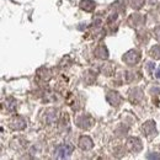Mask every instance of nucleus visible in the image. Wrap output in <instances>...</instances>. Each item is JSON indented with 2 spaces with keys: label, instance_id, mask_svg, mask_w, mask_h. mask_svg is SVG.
I'll use <instances>...</instances> for the list:
<instances>
[{
  "label": "nucleus",
  "instance_id": "f257e3e1",
  "mask_svg": "<svg viewBox=\"0 0 160 160\" xmlns=\"http://www.w3.org/2000/svg\"><path fill=\"white\" fill-rule=\"evenodd\" d=\"M123 62L128 65H134L140 60V52L137 49H131L123 54Z\"/></svg>",
  "mask_w": 160,
  "mask_h": 160
},
{
  "label": "nucleus",
  "instance_id": "f03ea898",
  "mask_svg": "<svg viewBox=\"0 0 160 160\" xmlns=\"http://www.w3.org/2000/svg\"><path fill=\"white\" fill-rule=\"evenodd\" d=\"M73 150H74V147L72 144H62L56 149V158L65 159L73 153Z\"/></svg>",
  "mask_w": 160,
  "mask_h": 160
},
{
  "label": "nucleus",
  "instance_id": "7ed1b4c3",
  "mask_svg": "<svg viewBox=\"0 0 160 160\" xmlns=\"http://www.w3.org/2000/svg\"><path fill=\"white\" fill-rule=\"evenodd\" d=\"M127 147L131 152L133 153H139L140 150L143 149V144H142V140L137 137H131L127 139Z\"/></svg>",
  "mask_w": 160,
  "mask_h": 160
},
{
  "label": "nucleus",
  "instance_id": "20e7f679",
  "mask_svg": "<svg viewBox=\"0 0 160 160\" xmlns=\"http://www.w3.org/2000/svg\"><path fill=\"white\" fill-rule=\"evenodd\" d=\"M77 124L81 129H90L94 126V118L89 115H84L77 120Z\"/></svg>",
  "mask_w": 160,
  "mask_h": 160
},
{
  "label": "nucleus",
  "instance_id": "39448f33",
  "mask_svg": "<svg viewBox=\"0 0 160 160\" xmlns=\"http://www.w3.org/2000/svg\"><path fill=\"white\" fill-rule=\"evenodd\" d=\"M106 100L107 102L111 105V106H118L121 103V101H122V98H121V95L117 92V91H108L107 92V95H106Z\"/></svg>",
  "mask_w": 160,
  "mask_h": 160
},
{
  "label": "nucleus",
  "instance_id": "423d86ee",
  "mask_svg": "<svg viewBox=\"0 0 160 160\" xmlns=\"http://www.w3.org/2000/svg\"><path fill=\"white\" fill-rule=\"evenodd\" d=\"M78 144H79V147L82 150H90V149H92V147H94V142H92V139H91L90 137H88V136L80 137Z\"/></svg>",
  "mask_w": 160,
  "mask_h": 160
},
{
  "label": "nucleus",
  "instance_id": "0eeeda50",
  "mask_svg": "<svg viewBox=\"0 0 160 160\" xmlns=\"http://www.w3.org/2000/svg\"><path fill=\"white\" fill-rule=\"evenodd\" d=\"M143 132L149 137V136H155L157 129H155V122L154 121H147L143 126Z\"/></svg>",
  "mask_w": 160,
  "mask_h": 160
},
{
  "label": "nucleus",
  "instance_id": "6e6552de",
  "mask_svg": "<svg viewBox=\"0 0 160 160\" xmlns=\"http://www.w3.org/2000/svg\"><path fill=\"white\" fill-rule=\"evenodd\" d=\"M10 126H11L12 129L21 131V129H23V128L26 127V120H25L23 117H21V116H18L16 118H14V120L11 121Z\"/></svg>",
  "mask_w": 160,
  "mask_h": 160
},
{
  "label": "nucleus",
  "instance_id": "1a4fd4ad",
  "mask_svg": "<svg viewBox=\"0 0 160 160\" xmlns=\"http://www.w3.org/2000/svg\"><path fill=\"white\" fill-rule=\"evenodd\" d=\"M143 99V92H142V90L138 89V88H134L133 90H131V92H129V100L132 103H138L140 102Z\"/></svg>",
  "mask_w": 160,
  "mask_h": 160
},
{
  "label": "nucleus",
  "instance_id": "9d476101",
  "mask_svg": "<svg viewBox=\"0 0 160 160\" xmlns=\"http://www.w3.org/2000/svg\"><path fill=\"white\" fill-rule=\"evenodd\" d=\"M144 21H145V19H144L143 15L133 14V15H131V18H129L128 22H129V25H132V26L134 27V26H142V25L144 23Z\"/></svg>",
  "mask_w": 160,
  "mask_h": 160
},
{
  "label": "nucleus",
  "instance_id": "9b49d317",
  "mask_svg": "<svg viewBox=\"0 0 160 160\" xmlns=\"http://www.w3.org/2000/svg\"><path fill=\"white\" fill-rule=\"evenodd\" d=\"M95 6H96V4H95V1H92V0H81V1H80V8H81V10H84V11H86V12H91V11L95 9Z\"/></svg>",
  "mask_w": 160,
  "mask_h": 160
},
{
  "label": "nucleus",
  "instance_id": "f8f14e48",
  "mask_svg": "<svg viewBox=\"0 0 160 160\" xmlns=\"http://www.w3.org/2000/svg\"><path fill=\"white\" fill-rule=\"evenodd\" d=\"M95 56L98 58H101V59H107L108 58V51L103 44H100L95 49Z\"/></svg>",
  "mask_w": 160,
  "mask_h": 160
},
{
  "label": "nucleus",
  "instance_id": "ddd939ff",
  "mask_svg": "<svg viewBox=\"0 0 160 160\" xmlns=\"http://www.w3.org/2000/svg\"><path fill=\"white\" fill-rule=\"evenodd\" d=\"M131 8H133L134 10H139L140 8L144 5V0H128Z\"/></svg>",
  "mask_w": 160,
  "mask_h": 160
},
{
  "label": "nucleus",
  "instance_id": "4468645a",
  "mask_svg": "<svg viewBox=\"0 0 160 160\" xmlns=\"http://www.w3.org/2000/svg\"><path fill=\"white\" fill-rule=\"evenodd\" d=\"M150 56L154 59H160V46H154L150 49Z\"/></svg>",
  "mask_w": 160,
  "mask_h": 160
},
{
  "label": "nucleus",
  "instance_id": "2eb2a0df",
  "mask_svg": "<svg viewBox=\"0 0 160 160\" xmlns=\"http://www.w3.org/2000/svg\"><path fill=\"white\" fill-rule=\"evenodd\" d=\"M154 35H155V38H157L158 41H160V26L155 27V30H154Z\"/></svg>",
  "mask_w": 160,
  "mask_h": 160
},
{
  "label": "nucleus",
  "instance_id": "dca6fc26",
  "mask_svg": "<svg viewBox=\"0 0 160 160\" xmlns=\"http://www.w3.org/2000/svg\"><path fill=\"white\" fill-rule=\"evenodd\" d=\"M155 75H157V78L160 79V67L158 68V70H157V73H155Z\"/></svg>",
  "mask_w": 160,
  "mask_h": 160
}]
</instances>
